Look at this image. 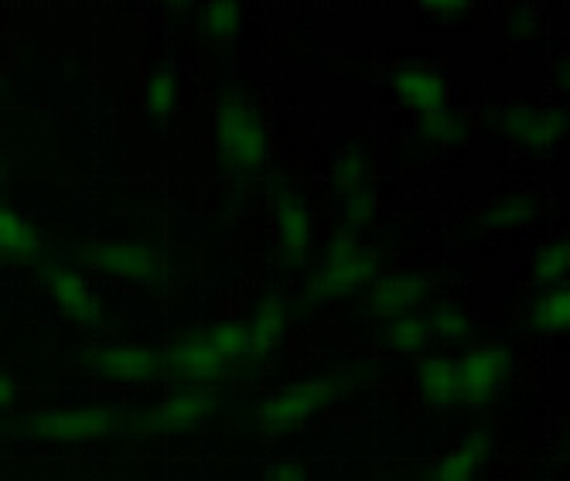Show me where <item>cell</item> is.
<instances>
[{"instance_id":"obj_1","label":"cell","mask_w":570,"mask_h":481,"mask_svg":"<svg viewBox=\"0 0 570 481\" xmlns=\"http://www.w3.org/2000/svg\"><path fill=\"white\" fill-rule=\"evenodd\" d=\"M253 342L243 321L191 325L171 335L165 349V372L181 386H219L246 362H253Z\"/></svg>"},{"instance_id":"obj_2","label":"cell","mask_w":570,"mask_h":481,"mask_svg":"<svg viewBox=\"0 0 570 481\" xmlns=\"http://www.w3.org/2000/svg\"><path fill=\"white\" fill-rule=\"evenodd\" d=\"M376 271H380L376 249L362 243L358 233L338 229L328 239L322 253V266H318V274L311 277L307 291L315 301H338V297H348L362 287H370L376 281Z\"/></svg>"},{"instance_id":"obj_3","label":"cell","mask_w":570,"mask_h":481,"mask_svg":"<svg viewBox=\"0 0 570 481\" xmlns=\"http://www.w3.org/2000/svg\"><path fill=\"white\" fill-rule=\"evenodd\" d=\"M216 150L229 175H253L267 165L271 140L261 114L249 110L243 102H223L213 120Z\"/></svg>"},{"instance_id":"obj_4","label":"cell","mask_w":570,"mask_h":481,"mask_svg":"<svg viewBox=\"0 0 570 481\" xmlns=\"http://www.w3.org/2000/svg\"><path fill=\"white\" fill-rule=\"evenodd\" d=\"M89 372L92 380L107 383V386H158L165 376V352L150 342L137 338H120V342H102L89 355Z\"/></svg>"},{"instance_id":"obj_5","label":"cell","mask_w":570,"mask_h":481,"mask_svg":"<svg viewBox=\"0 0 570 481\" xmlns=\"http://www.w3.org/2000/svg\"><path fill=\"white\" fill-rule=\"evenodd\" d=\"M117 431V410L110 406H59V410H35L24 420V434L38 444H62L79 448L102 441Z\"/></svg>"},{"instance_id":"obj_6","label":"cell","mask_w":570,"mask_h":481,"mask_svg":"<svg viewBox=\"0 0 570 481\" xmlns=\"http://www.w3.org/2000/svg\"><path fill=\"white\" fill-rule=\"evenodd\" d=\"M512 355L505 345H479L454 362V403L485 406L509 383Z\"/></svg>"},{"instance_id":"obj_7","label":"cell","mask_w":570,"mask_h":481,"mask_svg":"<svg viewBox=\"0 0 570 481\" xmlns=\"http://www.w3.org/2000/svg\"><path fill=\"white\" fill-rule=\"evenodd\" d=\"M99 274L134 287H158L165 281V256L147 239H107L92 253Z\"/></svg>"},{"instance_id":"obj_8","label":"cell","mask_w":570,"mask_h":481,"mask_svg":"<svg viewBox=\"0 0 570 481\" xmlns=\"http://www.w3.org/2000/svg\"><path fill=\"white\" fill-rule=\"evenodd\" d=\"M342 393H345V383H338V380H332V376L301 380V383H294V386L277 390V393L261 406V420L271 426V431H284V426H297V423L311 420L315 413H322V410L332 406Z\"/></svg>"},{"instance_id":"obj_9","label":"cell","mask_w":570,"mask_h":481,"mask_svg":"<svg viewBox=\"0 0 570 481\" xmlns=\"http://www.w3.org/2000/svg\"><path fill=\"white\" fill-rule=\"evenodd\" d=\"M274 236H277V256L284 266H301L311 249H315V226H311V208L301 198L297 188L281 185L274 195Z\"/></svg>"},{"instance_id":"obj_10","label":"cell","mask_w":570,"mask_h":481,"mask_svg":"<svg viewBox=\"0 0 570 481\" xmlns=\"http://www.w3.org/2000/svg\"><path fill=\"white\" fill-rule=\"evenodd\" d=\"M390 92L413 110L421 120L451 110L448 102V79L431 66H396L390 72Z\"/></svg>"},{"instance_id":"obj_11","label":"cell","mask_w":570,"mask_h":481,"mask_svg":"<svg viewBox=\"0 0 570 481\" xmlns=\"http://www.w3.org/2000/svg\"><path fill=\"white\" fill-rule=\"evenodd\" d=\"M495 124L509 140L523 144V147H537V150L557 147L567 137V114H560V110H530V106H512V110L499 114Z\"/></svg>"},{"instance_id":"obj_12","label":"cell","mask_w":570,"mask_h":481,"mask_svg":"<svg viewBox=\"0 0 570 481\" xmlns=\"http://www.w3.org/2000/svg\"><path fill=\"white\" fill-rule=\"evenodd\" d=\"M219 410V393L213 386H178L161 406V434H191L205 426Z\"/></svg>"},{"instance_id":"obj_13","label":"cell","mask_w":570,"mask_h":481,"mask_svg":"<svg viewBox=\"0 0 570 481\" xmlns=\"http://www.w3.org/2000/svg\"><path fill=\"white\" fill-rule=\"evenodd\" d=\"M45 284H48L51 304H56L69 321H76V325H96L99 301H96L92 284L79 271H72V266H51Z\"/></svg>"},{"instance_id":"obj_14","label":"cell","mask_w":570,"mask_h":481,"mask_svg":"<svg viewBox=\"0 0 570 481\" xmlns=\"http://www.w3.org/2000/svg\"><path fill=\"white\" fill-rule=\"evenodd\" d=\"M428 294H431L428 277H421V274H393V277H383V281L370 284L366 307H370V314L390 321V317L417 311V304H424Z\"/></svg>"},{"instance_id":"obj_15","label":"cell","mask_w":570,"mask_h":481,"mask_svg":"<svg viewBox=\"0 0 570 481\" xmlns=\"http://www.w3.org/2000/svg\"><path fill=\"white\" fill-rule=\"evenodd\" d=\"M495 441L489 431H472L464 434L434 468V481H475L479 471L492 461Z\"/></svg>"},{"instance_id":"obj_16","label":"cell","mask_w":570,"mask_h":481,"mask_svg":"<svg viewBox=\"0 0 570 481\" xmlns=\"http://www.w3.org/2000/svg\"><path fill=\"white\" fill-rule=\"evenodd\" d=\"M45 253L41 233L21 216V212L0 205V263H14V266H31Z\"/></svg>"},{"instance_id":"obj_17","label":"cell","mask_w":570,"mask_h":481,"mask_svg":"<svg viewBox=\"0 0 570 481\" xmlns=\"http://www.w3.org/2000/svg\"><path fill=\"white\" fill-rule=\"evenodd\" d=\"M287 317H291L287 314V304L277 294H267V297H261V301L253 304V311H249V317L243 321V325L249 332V342H253L256 359L271 355L281 345V338L287 332Z\"/></svg>"},{"instance_id":"obj_18","label":"cell","mask_w":570,"mask_h":481,"mask_svg":"<svg viewBox=\"0 0 570 481\" xmlns=\"http://www.w3.org/2000/svg\"><path fill=\"white\" fill-rule=\"evenodd\" d=\"M380 342H383V349L393 352V355H421V352H428V345H434L431 325H428V314L410 311V314H400V317L383 321Z\"/></svg>"},{"instance_id":"obj_19","label":"cell","mask_w":570,"mask_h":481,"mask_svg":"<svg viewBox=\"0 0 570 481\" xmlns=\"http://www.w3.org/2000/svg\"><path fill=\"white\" fill-rule=\"evenodd\" d=\"M417 393L434 410H448L454 403V359L431 355L417 365Z\"/></svg>"},{"instance_id":"obj_20","label":"cell","mask_w":570,"mask_h":481,"mask_svg":"<svg viewBox=\"0 0 570 481\" xmlns=\"http://www.w3.org/2000/svg\"><path fill=\"white\" fill-rule=\"evenodd\" d=\"M537 216H540V198L515 192L485 212V226L492 233H515V229H527Z\"/></svg>"},{"instance_id":"obj_21","label":"cell","mask_w":570,"mask_h":481,"mask_svg":"<svg viewBox=\"0 0 570 481\" xmlns=\"http://www.w3.org/2000/svg\"><path fill=\"white\" fill-rule=\"evenodd\" d=\"M530 325L543 335H567L570 328V291L567 284L550 287L533 307H530Z\"/></svg>"},{"instance_id":"obj_22","label":"cell","mask_w":570,"mask_h":481,"mask_svg":"<svg viewBox=\"0 0 570 481\" xmlns=\"http://www.w3.org/2000/svg\"><path fill=\"white\" fill-rule=\"evenodd\" d=\"M428 325H431V338L441 345H461L469 342L475 332V317L469 307L461 304H441L438 311L428 314Z\"/></svg>"},{"instance_id":"obj_23","label":"cell","mask_w":570,"mask_h":481,"mask_svg":"<svg viewBox=\"0 0 570 481\" xmlns=\"http://www.w3.org/2000/svg\"><path fill=\"white\" fill-rule=\"evenodd\" d=\"M570 274V243L563 239H550L537 249V256L530 259V277L543 287H560L567 284Z\"/></svg>"},{"instance_id":"obj_24","label":"cell","mask_w":570,"mask_h":481,"mask_svg":"<svg viewBox=\"0 0 570 481\" xmlns=\"http://www.w3.org/2000/svg\"><path fill=\"white\" fill-rule=\"evenodd\" d=\"M175 96H178L175 76L168 69L154 72L147 79V86H144V114H147V120L150 124H165L171 117V110H175Z\"/></svg>"},{"instance_id":"obj_25","label":"cell","mask_w":570,"mask_h":481,"mask_svg":"<svg viewBox=\"0 0 570 481\" xmlns=\"http://www.w3.org/2000/svg\"><path fill=\"white\" fill-rule=\"evenodd\" d=\"M373 178V160L366 150H355V147H345L335 165H332V181L342 188V192H352V188H366Z\"/></svg>"},{"instance_id":"obj_26","label":"cell","mask_w":570,"mask_h":481,"mask_svg":"<svg viewBox=\"0 0 570 481\" xmlns=\"http://www.w3.org/2000/svg\"><path fill=\"white\" fill-rule=\"evenodd\" d=\"M202 35L213 41H229L236 38V31L243 28V8L239 4H226V0H216V4L202 8Z\"/></svg>"},{"instance_id":"obj_27","label":"cell","mask_w":570,"mask_h":481,"mask_svg":"<svg viewBox=\"0 0 570 481\" xmlns=\"http://www.w3.org/2000/svg\"><path fill=\"white\" fill-rule=\"evenodd\" d=\"M421 134H424L428 140H438V144H444V147H454V144H461L464 137L472 134V127H469V120H464L461 114L444 110V114L424 117V120H421Z\"/></svg>"},{"instance_id":"obj_28","label":"cell","mask_w":570,"mask_h":481,"mask_svg":"<svg viewBox=\"0 0 570 481\" xmlns=\"http://www.w3.org/2000/svg\"><path fill=\"white\" fill-rule=\"evenodd\" d=\"M338 205H342V208H338V216H342L345 229L358 233L362 226H366V223L373 219V212H376V195H373L370 185H366V188H352V192L342 195Z\"/></svg>"},{"instance_id":"obj_29","label":"cell","mask_w":570,"mask_h":481,"mask_svg":"<svg viewBox=\"0 0 570 481\" xmlns=\"http://www.w3.org/2000/svg\"><path fill=\"white\" fill-rule=\"evenodd\" d=\"M271 481H311V474L294 461H281L271 468Z\"/></svg>"},{"instance_id":"obj_30","label":"cell","mask_w":570,"mask_h":481,"mask_svg":"<svg viewBox=\"0 0 570 481\" xmlns=\"http://www.w3.org/2000/svg\"><path fill=\"white\" fill-rule=\"evenodd\" d=\"M14 396H18V393H14V383L4 376V372H0V410H8V406L14 403Z\"/></svg>"},{"instance_id":"obj_31","label":"cell","mask_w":570,"mask_h":481,"mask_svg":"<svg viewBox=\"0 0 570 481\" xmlns=\"http://www.w3.org/2000/svg\"><path fill=\"white\" fill-rule=\"evenodd\" d=\"M0 188H4V171H0Z\"/></svg>"}]
</instances>
